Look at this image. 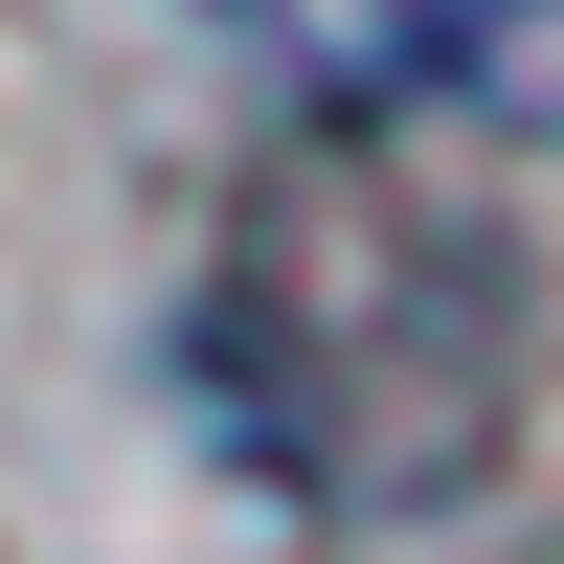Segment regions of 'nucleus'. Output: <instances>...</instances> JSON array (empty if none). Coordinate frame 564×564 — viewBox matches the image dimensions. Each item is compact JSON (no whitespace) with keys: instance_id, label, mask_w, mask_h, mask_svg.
<instances>
[{"instance_id":"1","label":"nucleus","mask_w":564,"mask_h":564,"mask_svg":"<svg viewBox=\"0 0 564 564\" xmlns=\"http://www.w3.org/2000/svg\"><path fill=\"white\" fill-rule=\"evenodd\" d=\"M204 406L316 520H430L520 430V294L430 181L294 159V181H249V226L204 271Z\"/></svg>"},{"instance_id":"2","label":"nucleus","mask_w":564,"mask_h":564,"mask_svg":"<svg viewBox=\"0 0 564 564\" xmlns=\"http://www.w3.org/2000/svg\"><path fill=\"white\" fill-rule=\"evenodd\" d=\"M430 68L475 90L520 159H564V0H430Z\"/></svg>"}]
</instances>
